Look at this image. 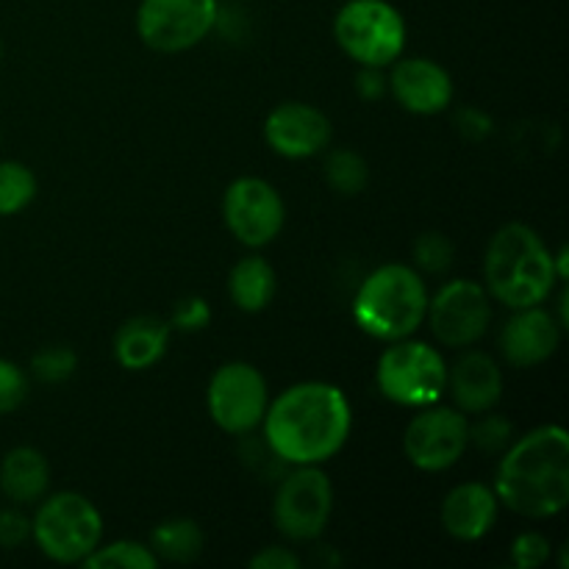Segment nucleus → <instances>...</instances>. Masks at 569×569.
Segmentation results:
<instances>
[{"mask_svg":"<svg viewBox=\"0 0 569 569\" xmlns=\"http://www.w3.org/2000/svg\"><path fill=\"white\" fill-rule=\"evenodd\" d=\"M350 400L337 383L300 381L267 406L261 437L281 465H326L348 445Z\"/></svg>","mask_w":569,"mask_h":569,"instance_id":"obj_1","label":"nucleus"},{"mask_svg":"<svg viewBox=\"0 0 569 569\" xmlns=\"http://www.w3.org/2000/svg\"><path fill=\"white\" fill-rule=\"evenodd\" d=\"M495 476L500 506L526 520H550L569 503V437L561 426H539L503 450Z\"/></svg>","mask_w":569,"mask_h":569,"instance_id":"obj_2","label":"nucleus"},{"mask_svg":"<svg viewBox=\"0 0 569 569\" xmlns=\"http://www.w3.org/2000/svg\"><path fill=\"white\" fill-rule=\"evenodd\" d=\"M559 283L553 250L526 222H509L489 239L483 256V289L506 309L539 306Z\"/></svg>","mask_w":569,"mask_h":569,"instance_id":"obj_3","label":"nucleus"},{"mask_svg":"<svg viewBox=\"0 0 569 569\" xmlns=\"http://www.w3.org/2000/svg\"><path fill=\"white\" fill-rule=\"evenodd\" d=\"M426 278L411 264H381L361 281L353 298V322L378 342L415 337L428 311Z\"/></svg>","mask_w":569,"mask_h":569,"instance_id":"obj_4","label":"nucleus"},{"mask_svg":"<svg viewBox=\"0 0 569 569\" xmlns=\"http://www.w3.org/2000/svg\"><path fill=\"white\" fill-rule=\"evenodd\" d=\"M31 537L56 565H83V559L103 542V515L87 495L56 492L39 500Z\"/></svg>","mask_w":569,"mask_h":569,"instance_id":"obj_5","label":"nucleus"},{"mask_svg":"<svg viewBox=\"0 0 569 569\" xmlns=\"http://www.w3.org/2000/svg\"><path fill=\"white\" fill-rule=\"evenodd\" d=\"M376 387L381 398L403 409L439 403L448 387V361L428 342L406 337L389 342L376 365Z\"/></svg>","mask_w":569,"mask_h":569,"instance_id":"obj_6","label":"nucleus"},{"mask_svg":"<svg viewBox=\"0 0 569 569\" xmlns=\"http://www.w3.org/2000/svg\"><path fill=\"white\" fill-rule=\"evenodd\" d=\"M333 39L356 64L387 70L406 50V20L389 0H348L333 17Z\"/></svg>","mask_w":569,"mask_h":569,"instance_id":"obj_7","label":"nucleus"},{"mask_svg":"<svg viewBox=\"0 0 569 569\" xmlns=\"http://www.w3.org/2000/svg\"><path fill=\"white\" fill-rule=\"evenodd\" d=\"M333 515V483L322 465L292 467L278 483L272 522L289 542H315Z\"/></svg>","mask_w":569,"mask_h":569,"instance_id":"obj_8","label":"nucleus"},{"mask_svg":"<svg viewBox=\"0 0 569 569\" xmlns=\"http://www.w3.org/2000/svg\"><path fill=\"white\" fill-rule=\"evenodd\" d=\"M270 406V387L259 367L248 361H228L217 367L206 389V409L211 422L231 437L259 431Z\"/></svg>","mask_w":569,"mask_h":569,"instance_id":"obj_9","label":"nucleus"},{"mask_svg":"<svg viewBox=\"0 0 569 569\" xmlns=\"http://www.w3.org/2000/svg\"><path fill=\"white\" fill-rule=\"evenodd\" d=\"M220 20V0H142L137 33L156 53H183L209 37Z\"/></svg>","mask_w":569,"mask_h":569,"instance_id":"obj_10","label":"nucleus"},{"mask_svg":"<svg viewBox=\"0 0 569 569\" xmlns=\"http://www.w3.org/2000/svg\"><path fill=\"white\" fill-rule=\"evenodd\" d=\"M403 431V453L420 472H445L461 461L470 448V420L456 406L415 409Z\"/></svg>","mask_w":569,"mask_h":569,"instance_id":"obj_11","label":"nucleus"},{"mask_svg":"<svg viewBox=\"0 0 569 569\" xmlns=\"http://www.w3.org/2000/svg\"><path fill=\"white\" fill-rule=\"evenodd\" d=\"M426 322L445 348L465 350L481 342L492 322V298L483 283L472 278H453L428 298Z\"/></svg>","mask_w":569,"mask_h":569,"instance_id":"obj_12","label":"nucleus"},{"mask_svg":"<svg viewBox=\"0 0 569 569\" xmlns=\"http://www.w3.org/2000/svg\"><path fill=\"white\" fill-rule=\"evenodd\" d=\"M222 220L244 248L276 242L287 222V203L270 181L256 176L237 178L222 194Z\"/></svg>","mask_w":569,"mask_h":569,"instance_id":"obj_13","label":"nucleus"},{"mask_svg":"<svg viewBox=\"0 0 569 569\" xmlns=\"http://www.w3.org/2000/svg\"><path fill=\"white\" fill-rule=\"evenodd\" d=\"M333 128L322 109L300 100L278 103L264 120V142L283 159H311L331 144Z\"/></svg>","mask_w":569,"mask_h":569,"instance_id":"obj_14","label":"nucleus"},{"mask_svg":"<svg viewBox=\"0 0 569 569\" xmlns=\"http://www.w3.org/2000/svg\"><path fill=\"white\" fill-rule=\"evenodd\" d=\"M389 67H392L387 76L389 92L400 109L420 117L442 114L445 109H450L456 89L453 78L442 64L426 56H406V59L400 56Z\"/></svg>","mask_w":569,"mask_h":569,"instance_id":"obj_15","label":"nucleus"},{"mask_svg":"<svg viewBox=\"0 0 569 569\" xmlns=\"http://www.w3.org/2000/svg\"><path fill=\"white\" fill-rule=\"evenodd\" d=\"M561 331L565 326L556 320L553 311L542 309V303L528 306V309H511V317L506 320L498 339L500 353H503L506 365L531 370V367L553 359L561 345Z\"/></svg>","mask_w":569,"mask_h":569,"instance_id":"obj_16","label":"nucleus"},{"mask_svg":"<svg viewBox=\"0 0 569 569\" xmlns=\"http://www.w3.org/2000/svg\"><path fill=\"white\" fill-rule=\"evenodd\" d=\"M445 392L450 395L461 415H487V411L498 409V403L503 400V370L483 350L465 348V353L453 365H448Z\"/></svg>","mask_w":569,"mask_h":569,"instance_id":"obj_17","label":"nucleus"},{"mask_svg":"<svg viewBox=\"0 0 569 569\" xmlns=\"http://www.w3.org/2000/svg\"><path fill=\"white\" fill-rule=\"evenodd\" d=\"M500 515V500L492 487L481 481H467L450 489L439 509V520L448 537L456 542H481L489 537Z\"/></svg>","mask_w":569,"mask_h":569,"instance_id":"obj_18","label":"nucleus"},{"mask_svg":"<svg viewBox=\"0 0 569 569\" xmlns=\"http://www.w3.org/2000/svg\"><path fill=\"white\" fill-rule=\"evenodd\" d=\"M170 322L153 315H137L114 333V359L122 370L142 372L159 365L170 348Z\"/></svg>","mask_w":569,"mask_h":569,"instance_id":"obj_19","label":"nucleus"},{"mask_svg":"<svg viewBox=\"0 0 569 569\" xmlns=\"http://www.w3.org/2000/svg\"><path fill=\"white\" fill-rule=\"evenodd\" d=\"M50 465L42 450L31 445L11 448L0 461V492L14 506L39 503L48 495Z\"/></svg>","mask_w":569,"mask_h":569,"instance_id":"obj_20","label":"nucleus"},{"mask_svg":"<svg viewBox=\"0 0 569 569\" xmlns=\"http://www.w3.org/2000/svg\"><path fill=\"white\" fill-rule=\"evenodd\" d=\"M278 276L276 267L261 256H244L231 267L228 276V298L244 315H259L276 300Z\"/></svg>","mask_w":569,"mask_h":569,"instance_id":"obj_21","label":"nucleus"},{"mask_svg":"<svg viewBox=\"0 0 569 569\" xmlns=\"http://www.w3.org/2000/svg\"><path fill=\"white\" fill-rule=\"evenodd\" d=\"M150 550L161 561H170V565H189V561L198 559L203 553L206 537L200 531V526L189 517H172V520L159 522L150 533Z\"/></svg>","mask_w":569,"mask_h":569,"instance_id":"obj_22","label":"nucleus"},{"mask_svg":"<svg viewBox=\"0 0 569 569\" xmlns=\"http://www.w3.org/2000/svg\"><path fill=\"white\" fill-rule=\"evenodd\" d=\"M322 176H326L328 187L337 194L345 198H353V194L365 192L367 183H370V164L361 153L350 148H337L326 156V164H322Z\"/></svg>","mask_w":569,"mask_h":569,"instance_id":"obj_23","label":"nucleus"},{"mask_svg":"<svg viewBox=\"0 0 569 569\" xmlns=\"http://www.w3.org/2000/svg\"><path fill=\"white\" fill-rule=\"evenodd\" d=\"M37 176L22 161H0V217L26 211L37 198Z\"/></svg>","mask_w":569,"mask_h":569,"instance_id":"obj_24","label":"nucleus"},{"mask_svg":"<svg viewBox=\"0 0 569 569\" xmlns=\"http://www.w3.org/2000/svg\"><path fill=\"white\" fill-rule=\"evenodd\" d=\"M89 569H156L159 559L153 556L150 545L137 539H120V542H100L92 553L83 559Z\"/></svg>","mask_w":569,"mask_h":569,"instance_id":"obj_25","label":"nucleus"},{"mask_svg":"<svg viewBox=\"0 0 569 569\" xmlns=\"http://www.w3.org/2000/svg\"><path fill=\"white\" fill-rule=\"evenodd\" d=\"M411 259H415V270L420 276H445L453 267L456 244L448 233L442 231H426L415 239L411 244Z\"/></svg>","mask_w":569,"mask_h":569,"instance_id":"obj_26","label":"nucleus"},{"mask_svg":"<svg viewBox=\"0 0 569 569\" xmlns=\"http://www.w3.org/2000/svg\"><path fill=\"white\" fill-rule=\"evenodd\" d=\"M76 370L78 353L70 345H44L31 356V376L42 383H64Z\"/></svg>","mask_w":569,"mask_h":569,"instance_id":"obj_27","label":"nucleus"},{"mask_svg":"<svg viewBox=\"0 0 569 569\" xmlns=\"http://www.w3.org/2000/svg\"><path fill=\"white\" fill-rule=\"evenodd\" d=\"M515 442V426L503 415H478V422H470V445L487 456H500Z\"/></svg>","mask_w":569,"mask_h":569,"instance_id":"obj_28","label":"nucleus"},{"mask_svg":"<svg viewBox=\"0 0 569 569\" xmlns=\"http://www.w3.org/2000/svg\"><path fill=\"white\" fill-rule=\"evenodd\" d=\"M28 389H31V381H28L26 370L17 367L14 361L0 359V417L20 409L28 398Z\"/></svg>","mask_w":569,"mask_h":569,"instance_id":"obj_29","label":"nucleus"},{"mask_svg":"<svg viewBox=\"0 0 569 569\" xmlns=\"http://www.w3.org/2000/svg\"><path fill=\"white\" fill-rule=\"evenodd\" d=\"M550 553H553V545L539 531H526L511 542V565L517 569H537L548 565Z\"/></svg>","mask_w":569,"mask_h":569,"instance_id":"obj_30","label":"nucleus"},{"mask_svg":"<svg viewBox=\"0 0 569 569\" xmlns=\"http://www.w3.org/2000/svg\"><path fill=\"white\" fill-rule=\"evenodd\" d=\"M209 322H211V306L209 300L200 298V295H189V298L178 300L170 317L172 331H183V333L203 331Z\"/></svg>","mask_w":569,"mask_h":569,"instance_id":"obj_31","label":"nucleus"},{"mask_svg":"<svg viewBox=\"0 0 569 569\" xmlns=\"http://www.w3.org/2000/svg\"><path fill=\"white\" fill-rule=\"evenodd\" d=\"M31 539V520L20 509H0V550H14Z\"/></svg>","mask_w":569,"mask_h":569,"instance_id":"obj_32","label":"nucleus"},{"mask_svg":"<svg viewBox=\"0 0 569 569\" xmlns=\"http://www.w3.org/2000/svg\"><path fill=\"white\" fill-rule=\"evenodd\" d=\"M453 122H456V131H459L465 139H470V142H481V139H487L489 133L495 131L492 117H489L487 111L476 109V106H461V109L456 111Z\"/></svg>","mask_w":569,"mask_h":569,"instance_id":"obj_33","label":"nucleus"},{"mask_svg":"<svg viewBox=\"0 0 569 569\" xmlns=\"http://www.w3.org/2000/svg\"><path fill=\"white\" fill-rule=\"evenodd\" d=\"M356 92L367 103H376L389 92V78L383 76V67H361L356 76Z\"/></svg>","mask_w":569,"mask_h":569,"instance_id":"obj_34","label":"nucleus"},{"mask_svg":"<svg viewBox=\"0 0 569 569\" xmlns=\"http://www.w3.org/2000/svg\"><path fill=\"white\" fill-rule=\"evenodd\" d=\"M253 569H298L300 556L295 550L281 548V545H270V548L259 550V553L250 559Z\"/></svg>","mask_w":569,"mask_h":569,"instance_id":"obj_35","label":"nucleus"},{"mask_svg":"<svg viewBox=\"0 0 569 569\" xmlns=\"http://www.w3.org/2000/svg\"><path fill=\"white\" fill-rule=\"evenodd\" d=\"M0 56H3V44H0Z\"/></svg>","mask_w":569,"mask_h":569,"instance_id":"obj_36","label":"nucleus"},{"mask_svg":"<svg viewBox=\"0 0 569 569\" xmlns=\"http://www.w3.org/2000/svg\"><path fill=\"white\" fill-rule=\"evenodd\" d=\"M0 139H3V131H0Z\"/></svg>","mask_w":569,"mask_h":569,"instance_id":"obj_37","label":"nucleus"}]
</instances>
